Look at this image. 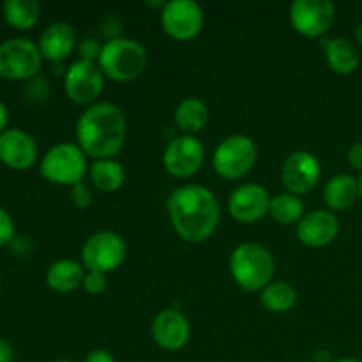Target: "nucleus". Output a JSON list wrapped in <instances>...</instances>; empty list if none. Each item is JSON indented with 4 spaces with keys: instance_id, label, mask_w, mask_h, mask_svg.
Segmentation results:
<instances>
[{
    "instance_id": "obj_12",
    "label": "nucleus",
    "mask_w": 362,
    "mask_h": 362,
    "mask_svg": "<svg viewBox=\"0 0 362 362\" xmlns=\"http://www.w3.org/2000/svg\"><path fill=\"white\" fill-rule=\"evenodd\" d=\"M205 148L202 141L193 134L177 136L166 145L163 163L168 173L179 179L194 175L204 163Z\"/></svg>"
},
{
    "instance_id": "obj_1",
    "label": "nucleus",
    "mask_w": 362,
    "mask_h": 362,
    "mask_svg": "<svg viewBox=\"0 0 362 362\" xmlns=\"http://www.w3.org/2000/svg\"><path fill=\"white\" fill-rule=\"evenodd\" d=\"M168 214L173 228L184 240L204 243L219 223L218 198L198 184L182 186L168 198Z\"/></svg>"
},
{
    "instance_id": "obj_20",
    "label": "nucleus",
    "mask_w": 362,
    "mask_h": 362,
    "mask_svg": "<svg viewBox=\"0 0 362 362\" xmlns=\"http://www.w3.org/2000/svg\"><path fill=\"white\" fill-rule=\"evenodd\" d=\"M85 272L81 264L74 260H57L55 264L49 265L46 272V283L52 290L60 293H69L76 290L78 286L83 285Z\"/></svg>"
},
{
    "instance_id": "obj_6",
    "label": "nucleus",
    "mask_w": 362,
    "mask_h": 362,
    "mask_svg": "<svg viewBox=\"0 0 362 362\" xmlns=\"http://www.w3.org/2000/svg\"><path fill=\"white\" fill-rule=\"evenodd\" d=\"M42 55L35 42L13 37L0 42V76L6 80H28L41 69Z\"/></svg>"
},
{
    "instance_id": "obj_29",
    "label": "nucleus",
    "mask_w": 362,
    "mask_h": 362,
    "mask_svg": "<svg viewBox=\"0 0 362 362\" xmlns=\"http://www.w3.org/2000/svg\"><path fill=\"white\" fill-rule=\"evenodd\" d=\"M14 239V221L6 209L0 207V247Z\"/></svg>"
},
{
    "instance_id": "obj_15",
    "label": "nucleus",
    "mask_w": 362,
    "mask_h": 362,
    "mask_svg": "<svg viewBox=\"0 0 362 362\" xmlns=\"http://www.w3.org/2000/svg\"><path fill=\"white\" fill-rule=\"evenodd\" d=\"M37 159V144L23 129L11 127L0 134V161L13 170H27Z\"/></svg>"
},
{
    "instance_id": "obj_17",
    "label": "nucleus",
    "mask_w": 362,
    "mask_h": 362,
    "mask_svg": "<svg viewBox=\"0 0 362 362\" xmlns=\"http://www.w3.org/2000/svg\"><path fill=\"white\" fill-rule=\"evenodd\" d=\"M152 336L161 349L170 352L180 350L189 339L187 318L177 310L161 311L152 322Z\"/></svg>"
},
{
    "instance_id": "obj_36",
    "label": "nucleus",
    "mask_w": 362,
    "mask_h": 362,
    "mask_svg": "<svg viewBox=\"0 0 362 362\" xmlns=\"http://www.w3.org/2000/svg\"><path fill=\"white\" fill-rule=\"evenodd\" d=\"M356 39H357V42H359V45L362 46V23L357 25V28H356Z\"/></svg>"
},
{
    "instance_id": "obj_2",
    "label": "nucleus",
    "mask_w": 362,
    "mask_h": 362,
    "mask_svg": "<svg viewBox=\"0 0 362 362\" xmlns=\"http://www.w3.org/2000/svg\"><path fill=\"white\" fill-rule=\"evenodd\" d=\"M126 115L112 103L92 105L78 119V147L95 159H112L126 141Z\"/></svg>"
},
{
    "instance_id": "obj_3",
    "label": "nucleus",
    "mask_w": 362,
    "mask_h": 362,
    "mask_svg": "<svg viewBox=\"0 0 362 362\" xmlns=\"http://www.w3.org/2000/svg\"><path fill=\"white\" fill-rule=\"evenodd\" d=\"M230 271L240 288L246 292H258L271 285L274 276V258L262 244H240L230 257Z\"/></svg>"
},
{
    "instance_id": "obj_34",
    "label": "nucleus",
    "mask_w": 362,
    "mask_h": 362,
    "mask_svg": "<svg viewBox=\"0 0 362 362\" xmlns=\"http://www.w3.org/2000/svg\"><path fill=\"white\" fill-rule=\"evenodd\" d=\"M14 354L9 343L4 338H0V362H13Z\"/></svg>"
},
{
    "instance_id": "obj_31",
    "label": "nucleus",
    "mask_w": 362,
    "mask_h": 362,
    "mask_svg": "<svg viewBox=\"0 0 362 362\" xmlns=\"http://www.w3.org/2000/svg\"><path fill=\"white\" fill-rule=\"evenodd\" d=\"M103 34L108 41H113V39H119L120 37V32H122V23L117 16H108L103 20Z\"/></svg>"
},
{
    "instance_id": "obj_19",
    "label": "nucleus",
    "mask_w": 362,
    "mask_h": 362,
    "mask_svg": "<svg viewBox=\"0 0 362 362\" xmlns=\"http://www.w3.org/2000/svg\"><path fill=\"white\" fill-rule=\"evenodd\" d=\"M359 197V180L354 179L352 175H336L325 184L324 200L329 209L332 211H346L356 204Z\"/></svg>"
},
{
    "instance_id": "obj_9",
    "label": "nucleus",
    "mask_w": 362,
    "mask_h": 362,
    "mask_svg": "<svg viewBox=\"0 0 362 362\" xmlns=\"http://www.w3.org/2000/svg\"><path fill=\"white\" fill-rule=\"evenodd\" d=\"M105 74L98 62H78L71 64L64 76V88L69 99L76 105H92L101 95Z\"/></svg>"
},
{
    "instance_id": "obj_7",
    "label": "nucleus",
    "mask_w": 362,
    "mask_h": 362,
    "mask_svg": "<svg viewBox=\"0 0 362 362\" xmlns=\"http://www.w3.org/2000/svg\"><path fill=\"white\" fill-rule=\"evenodd\" d=\"M257 163V145L250 136L232 134L216 147L212 165L221 177L230 180L246 175Z\"/></svg>"
},
{
    "instance_id": "obj_32",
    "label": "nucleus",
    "mask_w": 362,
    "mask_h": 362,
    "mask_svg": "<svg viewBox=\"0 0 362 362\" xmlns=\"http://www.w3.org/2000/svg\"><path fill=\"white\" fill-rule=\"evenodd\" d=\"M349 161L354 168L359 170L362 173V141H357V144H354L352 147H350Z\"/></svg>"
},
{
    "instance_id": "obj_14",
    "label": "nucleus",
    "mask_w": 362,
    "mask_h": 362,
    "mask_svg": "<svg viewBox=\"0 0 362 362\" xmlns=\"http://www.w3.org/2000/svg\"><path fill=\"white\" fill-rule=\"evenodd\" d=\"M271 197L260 184L239 186L228 200V211L233 219L240 223H253L264 218L269 212Z\"/></svg>"
},
{
    "instance_id": "obj_5",
    "label": "nucleus",
    "mask_w": 362,
    "mask_h": 362,
    "mask_svg": "<svg viewBox=\"0 0 362 362\" xmlns=\"http://www.w3.org/2000/svg\"><path fill=\"white\" fill-rule=\"evenodd\" d=\"M85 152L78 145L57 144L42 156L41 173L46 180L62 186L81 182L87 170Z\"/></svg>"
},
{
    "instance_id": "obj_11",
    "label": "nucleus",
    "mask_w": 362,
    "mask_h": 362,
    "mask_svg": "<svg viewBox=\"0 0 362 362\" xmlns=\"http://www.w3.org/2000/svg\"><path fill=\"white\" fill-rule=\"evenodd\" d=\"M290 21L299 34L318 37L334 21V4L331 0H296L290 6Z\"/></svg>"
},
{
    "instance_id": "obj_27",
    "label": "nucleus",
    "mask_w": 362,
    "mask_h": 362,
    "mask_svg": "<svg viewBox=\"0 0 362 362\" xmlns=\"http://www.w3.org/2000/svg\"><path fill=\"white\" fill-rule=\"evenodd\" d=\"M101 49L94 37H85L83 41L78 42V55H80V60H85V62H98Z\"/></svg>"
},
{
    "instance_id": "obj_25",
    "label": "nucleus",
    "mask_w": 362,
    "mask_h": 362,
    "mask_svg": "<svg viewBox=\"0 0 362 362\" xmlns=\"http://www.w3.org/2000/svg\"><path fill=\"white\" fill-rule=\"evenodd\" d=\"M260 300L272 313H286L296 306L297 292L290 283L276 281L262 290Z\"/></svg>"
},
{
    "instance_id": "obj_33",
    "label": "nucleus",
    "mask_w": 362,
    "mask_h": 362,
    "mask_svg": "<svg viewBox=\"0 0 362 362\" xmlns=\"http://www.w3.org/2000/svg\"><path fill=\"white\" fill-rule=\"evenodd\" d=\"M83 362H115V357H113L108 350L98 349V350H92L90 354H87V357H85Z\"/></svg>"
},
{
    "instance_id": "obj_35",
    "label": "nucleus",
    "mask_w": 362,
    "mask_h": 362,
    "mask_svg": "<svg viewBox=\"0 0 362 362\" xmlns=\"http://www.w3.org/2000/svg\"><path fill=\"white\" fill-rule=\"evenodd\" d=\"M7 120H9V112H7V106L4 105V101H0V134L6 131Z\"/></svg>"
},
{
    "instance_id": "obj_21",
    "label": "nucleus",
    "mask_w": 362,
    "mask_h": 362,
    "mask_svg": "<svg viewBox=\"0 0 362 362\" xmlns=\"http://www.w3.org/2000/svg\"><path fill=\"white\" fill-rule=\"evenodd\" d=\"M325 57H327L329 67L338 74H352L361 62L359 49L345 37H336L327 41Z\"/></svg>"
},
{
    "instance_id": "obj_16",
    "label": "nucleus",
    "mask_w": 362,
    "mask_h": 362,
    "mask_svg": "<svg viewBox=\"0 0 362 362\" xmlns=\"http://www.w3.org/2000/svg\"><path fill=\"white\" fill-rule=\"evenodd\" d=\"M339 232V221L332 212L313 211L304 216L297 225V237L310 247L329 246Z\"/></svg>"
},
{
    "instance_id": "obj_4",
    "label": "nucleus",
    "mask_w": 362,
    "mask_h": 362,
    "mask_svg": "<svg viewBox=\"0 0 362 362\" xmlns=\"http://www.w3.org/2000/svg\"><path fill=\"white\" fill-rule=\"evenodd\" d=\"M103 74L115 81L136 80L147 67V52L134 39L119 37L106 41L98 60Z\"/></svg>"
},
{
    "instance_id": "obj_8",
    "label": "nucleus",
    "mask_w": 362,
    "mask_h": 362,
    "mask_svg": "<svg viewBox=\"0 0 362 362\" xmlns=\"http://www.w3.org/2000/svg\"><path fill=\"white\" fill-rule=\"evenodd\" d=\"M127 247L122 237L115 232H98L85 240L81 247V260L88 271L106 272L115 271L126 260Z\"/></svg>"
},
{
    "instance_id": "obj_22",
    "label": "nucleus",
    "mask_w": 362,
    "mask_h": 362,
    "mask_svg": "<svg viewBox=\"0 0 362 362\" xmlns=\"http://www.w3.org/2000/svg\"><path fill=\"white\" fill-rule=\"evenodd\" d=\"M211 119L209 106L202 99L187 98L177 106L175 124L180 131L186 134H194L204 129Z\"/></svg>"
},
{
    "instance_id": "obj_38",
    "label": "nucleus",
    "mask_w": 362,
    "mask_h": 362,
    "mask_svg": "<svg viewBox=\"0 0 362 362\" xmlns=\"http://www.w3.org/2000/svg\"><path fill=\"white\" fill-rule=\"evenodd\" d=\"M359 194H361V198H362V175H361V179H359Z\"/></svg>"
},
{
    "instance_id": "obj_23",
    "label": "nucleus",
    "mask_w": 362,
    "mask_h": 362,
    "mask_svg": "<svg viewBox=\"0 0 362 362\" xmlns=\"http://www.w3.org/2000/svg\"><path fill=\"white\" fill-rule=\"evenodd\" d=\"M2 13L11 27L28 30L37 23L41 6L35 0H6L2 4Z\"/></svg>"
},
{
    "instance_id": "obj_37",
    "label": "nucleus",
    "mask_w": 362,
    "mask_h": 362,
    "mask_svg": "<svg viewBox=\"0 0 362 362\" xmlns=\"http://www.w3.org/2000/svg\"><path fill=\"white\" fill-rule=\"evenodd\" d=\"M331 362H362V361L356 359V357H343V359H336V361H331Z\"/></svg>"
},
{
    "instance_id": "obj_10",
    "label": "nucleus",
    "mask_w": 362,
    "mask_h": 362,
    "mask_svg": "<svg viewBox=\"0 0 362 362\" xmlns=\"http://www.w3.org/2000/svg\"><path fill=\"white\" fill-rule=\"evenodd\" d=\"M161 23L170 37L187 41L198 35L204 27V13L193 0H172L163 7Z\"/></svg>"
},
{
    "instance_id": "obj_30",
    "label": "nucleus",
    "mask_w": 362,
    "mask_h": 362,
    "mask_svg": "<svg viewBox=\"0 0 362 362\" xmlns=\"http://www.w3.org/2000/svg\"><path fill=\"white\" fill-rule=\"evenodd\" d=\"M71 198H73V204L76 207L87 209L92 204V191L88 189L87 184L78 182L71 186Z\"/></svg>"
},
{
    "instance_id": "obj_39",
    "label": "nucleus",
    "mask_w": 362,
    "mask_h": 362,
    "mask_svg": "<svg viewBox=\"0 0 362 362\" xmlns=\"http://www.w3.org/2000/svg\"><path fill=\"white\" fill-rule=\"evenodd\" d=\"M53 362H73V361H69V359H57V361H53Z\"/></svg>"
},
{
    "instance_id": "obj_24",
    "label": "nucleus",
    "mask_w": 362,
    "mask_h": 362,
    "mask_svg": "<svg viewBox=\"0 0 362 362\" xmlns=\"http://www.w3.org/2000/svg\"><path fill=\"white\" fill-rule=\"evenodd\" d=\"M90 179L98 189L112 193L122 186L126 173H124L120 163L113 161V159H98L90 168Z\"/></svg>"
},
{
    "instance_id": "obj_13",
    "label": "nucleus",
    "mask_w": 362,
    "mask_h": 362,
    "mask_svg": "<svg viewBox=\"0 0 362 362\" xmlns=\"http://www.w3.org/2000/svg\"><path fill=\"white\" fill-rule=\"evenodd\" d=\"M318 179H320V163L311 152H292L283 163L281 180L288 193H310L317 186Z\"/></svg>"
},
{
    "instance_id": "obj_26",
    "label": "nucleus",
    "mask_w": 362,
    "mask_h": 362,
    "mask_svg": "<svg viewBox=\"0 0 362 362\" xmlns=\"http://www.w3.org/2000/svg\"><path fill=\"white\" fill-rule=\"evenodd\" d=\"M269 214L281 225H293L304 218V204L297 194L281 193L271 198Z\"/></svg>"
},
{
    "instance_id": "obj_28",
    "label": "nucleus",
    "mask_w": 362,
    "mask_h": 362,
    "mask_svg": "<svg viewBox=\"0 0 362 362\" xmlns=\"http://www.w3.org/2000/svg\"><path fill=\"white\" fill-rule=\"evenodd\" d=\"M83 288L90 296H99L106 290V276L103 272L88 271L83 279Z\"/></svg>"
},
{
    "instance_id": "obj_18",
    "label": "nucleus",
    "mask_w": 362,
    "mask_h": 362,
    "mask_svg": "<svg viewBox=\"0 0 362 362\" xmlns=\"http://www.w3.org/2000/svg\"><path fill=\"white\" fill-rule=\"evenodd\" d=\"M37 46L45 59L52 60L55 64L64 62L71 55L74 46H76L74 28L69 23H64V21H57V23L48 25L42 30Z\"/></svg>"
}]
</instances>
